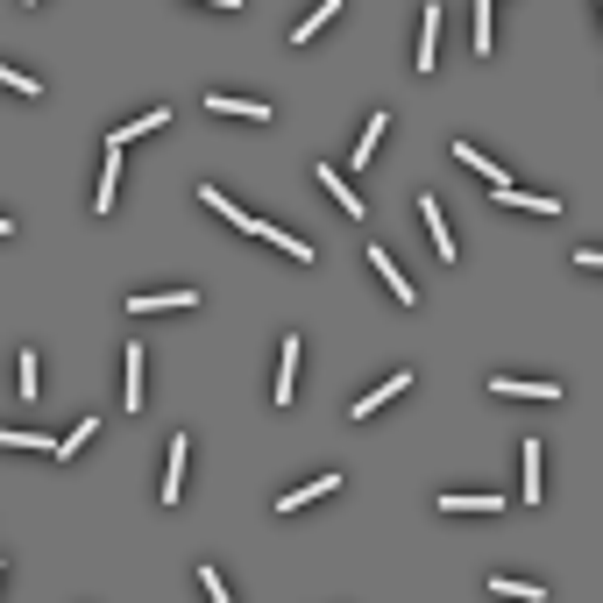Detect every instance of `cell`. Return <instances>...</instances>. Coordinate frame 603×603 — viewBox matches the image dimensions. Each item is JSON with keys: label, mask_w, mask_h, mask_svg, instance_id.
Returning a JSON list of instances; mask_svg holds the SVG:
<instances>
[{"label": "cell", "mask_w": 603, "mask_h": 603, "mask_svg": "<svg viewBox=\"0 0 603 603\" xmlns=\"http://www.w3.org/2000/svg\"><path fill=\"white\" fill-rule=\"evenodd\" d=\"M369 263H376V277H384L391 284V298H398V306H419V284L398 270V256H384V249H369Z\"/></svg>", "instance_id": "8992f818"}, {"label": "cell", "mask_w": 603, "mask_h": 603, "mask_svg": "<svg viewBox=\"0 0 603 603\" xmlns=\"http://www.w3.org/2000/svg\"><path fill=\"white\" fill-rule=\"evenodd\" d=\"M327 490H341V476H313V483L284 490V497H277V511H298V504H313V497H327Z\"/></svg>", "instance_id": "2e32d148"}, {"label": "cell", "mask_w": 603, "mask_h": 603, "mask_svg": "<svg viewBox=\"0 0 603 603\" xmlns=\"http://www.w3.org/2000/svg\"><path fill=\"white\" fill-rule=\"evenodd\" d=\"M334 15H341V0H320V8H313L306 22H298V29H291V43H320V29H327Z\"/></svg>", "instance_id": "e0dca14e"}, {"label": "cell", "mask_w": 603, "mask_h": 603, "mask_svg": "<svg viewBox=\"0 0 603 603\" xmlns=\"http://www.w3.org/2000/svg\"><path fill=\"white\" fill-rule=\"evenodd\" d=\"M412 391V369H398V376H384V384H376L369 398H355V419H376V412H384L391 398H405Z\"/></svg>", "instance_id": "5b68a950"}, {"label": "cell", "mask_w": 603, "mask_h": 603, "mask_svg": "<svg viewBox=\"0 0 603 603\" xmlns=\"http://www.w3.org/2000/svg\"><path fill=\"white\" fill-rule=\"evenodd\" d=\"M455 157H462V164H469V171H483V178H490V192H497V185H504V171H497V164H490V149H476V142H455Z\"/></svg>", "instance_id": "ac0fdd59"}, {"label": "cell", "mask_w": 603, "mask_h": 603, "mask_svg": "<svg viewBox=\"0 0 603 603\" xmlns=\"http://www.w3.org/2000/svg\"><path fill=\"white\" fill-rule=\"evenodd\" d=\"M313 178H320V192H327V199H334V206H341L348 220H362V213H369V206L355 199V185H348V178H341L334 164H313Z\"/></svg>", "instance_id": "277c9868"}, {"label": "cell", "mask_w": 603, "mask_h": 603, "mask_svg": "<svg viewBox=\"0 0 603 603\" xmlns=\"http://www.w3.org/2000/svg\"><path fill=\"white\" fill-rule=\"evenodd\" d=\"M206 114H235V121H270V100H235V93H206Z\"/></svg>", "instance_id": "30bf717a"}, {"label": "cell", "mask_w": 603, "mask_h": 603, "mask_svg": "<svg viewBox=\"0 0 603 603\" xmlns=\"http://www.w3.org/2000/svg\"><path fill=\"white\" fill-rule=\"evenodd\" d=\"M185 455H192V440L178 433V440H171V455H164V490H157L164 504H178V497H185Z\"/></svg>", "instance_id": "9c48e42d"}, {"label": "cell", "mask_w": 603, "mask_h": 603, "mask_svg": "<svg viewBox=\"0 0 603 603\" xmlns=\"http://www.w3.org/2000/svg\"><path fill=\"white\" fill-rule=\"evenodd\" d=\"M142 369H149L142 348H128V384H121V405H128V412H142Z\"/></svg>", "instance_id": "7402d4cb"}, {"label": "cell", "mask_w": 603, "mask_h": 603, "mask_svg": "<svg viewBox=\"0 0 603 603\" xmlns=\"http://www.w3.org/2000/svg\"><path fill=\"white\" fill-rule=\"evenodd\" d=\"M36 384H43L36 376V348H22V398H36Z\"/></svg>", "instance_id": "4316f807"}, {"label": "cell", "mask_w": 603, "mask_h": 603, "mask_svg": "<svg viewBox=\"0 0 603 603\" xmlns=\"http://www.w3.org/2000/svg\"><path fill=\"white\" fill-rule=\"evenodd\" d=\"M0 86H8V93H22V100H36V93H43V86L29 79V71H15V64H0Z\"/></svg>", "instance_id": "d4e9b609"}, {"label": "cell", "mask_w": 603, "mask_h": 603, "mask_svg": "<svg viewBox=\"0 0 603 603\" xmlns=\"http://www.w3.org/2000/svg\"><path fill=\"white\" fill-rule=\"evenodd\" d=\"M8 235H15V220H8V213H0V242H8Z\"/></svg>", "instance_id": "f546056e"}, {"label": "cell", "mask_w": 603, "mask_h": 603, "mask_svg": "<svg viewBox=\"0 0 603 603\" xmlns=\"http://www.w3.org/2000/svg\"><path fill=\"white\" fill-rule=\"evenodd\" d=\"M525 504H540L547 497V483H540V440H525V490H518Z\"/></svg>", "instance_id": "d6986e66"}, {"label": "cell", "mask_w": 603, "mask_h": 603, "mask_svg": "<svg viewBox=\"0 0 603 603\" xmlns=\"http://www.w3.org/2000/svg\"><path fill=\"white\" fill-rule=\"evenodd\" d=\"M476 50L490 57V0H476Z\"/></svg>", "instance_id": "83f0119b"}, {"label": "cell", "mask_w": 603, "mask_h": 603, "mask_svg": "<svg viewBox=\"0 0 603 603\" xmlns=\"http://www.w3.org/2000/svg\"><path fill=\"white\" fill-rule=\"evenodd\" d=\"M93 433H100V419H79V426H71V433H64V440L50 447V455H57V462H71V455H79V447H86Z\"/></svg>", "instance_id": "603a6c76"}, {"label": "cell", "mask_w": 603, "mask_h": 603, "mask_svg": "<svg viewBox=\"0 0 603 603\" xmlns=\"http://www.w3.org/2000/svg\"><path fill=\"white\" fill-rule=\"evenodd\" d=\"M440 511H490V518H497V511H504V497H497V490H447V497H440Z\"/></svg>", "instance_id": "4fadbf2b"}, {"label": "cell", "mask_w": 603, "mask_h": 603, "mask_svg": "<svg viewBox=\"0 0 603 603\" xmlns=\"http://www.w3.org/2000/svg\"><path fill=\"white\" fill-rule=\"evenodd\" d=\"M419 220H426V235H433V256H440V263H455V228H447V213H440V199H433V192L419 199Z\"/></svg>", "instance_id": "3957f363"}, {"label": "cell", "mask_w": 603, "mask_h": 603, "mask_svg": "<svg viewBox=\"0 0 603 603\" xmlns=\"http://www.w3.org/2000/svg\"><path fill=\"white\" fill-rule=\"evenodd\" d=\"M114 192H121V142H107V164H100V192H93V213H114Z\"/></svg>", "instance_id": "7c38bea8"}, {"label": "cell", "mask_w": 603, "mask_h": 603, "mask_svg": "<svg viewBox=\"0 0 603 603\" xmlns=\"http://www.w3.org/2000/svg\"><path fill=\"white\" fill-rule=\"evenodd\" d=\"M242 235H256V242H270V249H284L291 263H320V249H313V242H298V235H284V228H270V220H256V213H249V228H242Z\"/></svg>", "instance_id": "7a4b0ae2"}, {"label": "cell", "mask_w": 603, "mask_h": 603, "mask_svg": "<svg viewBox=\"0 0 603 603\" xmlns=\"http://www.w3.org/2000/svg\"><path fill=\"white\" fill-rule=\"evenodd\" d=\"M164 121H171V107H149V114H142V121H128V128H114V135H107V142H121V149H128V142H135V135H149V128H164Z\"/></svg>", "instance_id": "ffe728a7"}, {"label": "cell", "mask_w": 603, "mask_h": 603, "mask_svg": "<svg viewBox=\"0 0 603 603\" xmlns=\"http://www.w3.org/2000/svg\"><path fill=\"white\" fill-rule=\"evenodd\" d=\"M0 447H57V440H43V433H22V426H0Z\"/></svg>", "instance_id": "484cf974"}, {"label": "cell", "mask_w": 603, "mask_h": 603, "mask_svg": "<svg viewBox=\"0 0 603 603\" xmlns=\"http://www.w3.org/2000/svg\"><path fill=\"white\" fill-rule=\"evenodd\" d=\"M490 596H518V603H547L540 582H511V575H490Z\"/></svg>", "instance_id": "44dd1931"}, {"label": "cell", "mask_w": 603, "mask_h": 603, "mask_svg": "<svg viewBox=\"0 0 603 603\" xmlns=\"http://www.w3.org/2000/svg\"><path fill=\"white\" fill-rule=\"evenodd\" d=\"M433 57H440V0L419 8V71H433Z\"/></svg>", "instance_id": "8fae6325"}, {"label": "cell", "mask_w": 603, "mask_h": 603, "mask_svg": "<svg viewBox=\"0 0 603 603\" xmlns=\"http://www.w3.org/2000/svg\"><path fill=\"white\" fill-rule=\"evenodd\" d=\"M199 206H213V213H228L235 228H249V213H242V206H235L228 192H220V185H199Z\"/></svg>", "instance_id": "cb8c5ba5"}, {"label": "cell", "mask_w": 603, "mask_h": 603, "mask_svg": "<svg viewBox=\"0 0 603 603\" xmlns=\"http://www.w3.org/2000/svg\"><path fill=\"white\" fill-rule=\"evenodd\" d=\"M29 8H36V0H29Z\"/></svg>", "instance_id": "4dcf8cb0"}, {"label": "cell", "mask_w": 603, "mask_h": 603, "mask_svg": "<svg viewBox=\"0 0 603 603\" xmlns=\"http://www.w3.org/2000/svg\"><path fill=\"white\" fill-rule=\"evenodd\" d=\"M192 306H199V291H135L128 298L135 320H149V313H192Z\"/></svg>", "instance_id": "6da1fadb"}, {"label": "cell", "mask_w": 603, "mask_h": 603, "mask_svg": "<svg viewBox=\"0 0 603 603\" xmlns=\"http://www.w3.org/2000/svg\"><path fill=\"white\" fill-rule=\"evenodd\" d=\"M192 8H220V15H235V8H242V0H192Z\"/></svg>", "instance_id": "f1b7e54d"}, {"label": "cell", "mask_w": 603, "mask_h": 603, "mask_svg": "<svg viewBox=\"0 0 603 603\" xmlns=\"http://www.w3.org/2000/svg\"><path fill=\"white\" fill-rule=\"evenodd\" d=\"M291 391H298V334H284V348H277V384H270V398L291 405Z\"/></svg>", "instance_id": "ba28073f"}, {"label": "cell", "mask_w": 603, "mask_h": 603, "mask_svg": "<svg viewBox=\"0 0 603 603\" xmlns=\"http://www.w3.org/2000/svg\"><path fill=\"white\" fill-rule=\"evenodd\" d=\"M490 391H504V398H561L554 376H490Z\"/></svg>", "instance_id": "52a82bcc"}, {"label": "cell", "mask_w": 603, "mask_h": 603, "mask_svg": "<svg viewBox=\"0 0 603 603\" xmlns=\"http://www.w3.org/2000/svg\"><path fill=\"white\" fill-rule=\"evenodd\" d=\"M384 128H391V114L376 107V114L362 121V135H355V164H376V142H384Z\"/></svg>", "instance_id": "5bb4252c"}, {"label": "cell", "mask_w": 603, "mask_h": 603, "mask_svg": "<svg viewBox=\"0 0 603 603\" xmlns=\"http://www.w3.org/2000/svg\"><path fill=\"white\" fill-rule=\"evenodd\" d=\"M497 206H518V213H561V199H540V192H511V185H497Z\"/></svg>", "instance_id": "9a60e30c"}]
</instances>
